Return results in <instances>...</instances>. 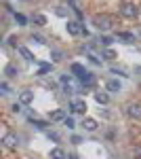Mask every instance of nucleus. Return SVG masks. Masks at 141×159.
I'll list each match as a JSON object with an SVG mask.
<instances>
[{
	"mask_svg": "<svg viewBox=\"0 0 141 159\" xmlns=\"http://www.w3.org/2000/svg\"><path fill=\"white\" fill-rule=\"evenodd\" d=\"M93 25L97 30H101V32H107V30H112L114 28V17L112 15H95L93 17Z\"/></svg>",
	"mask_w": 141,
	"mask_h": 159,
	"instance_id": "nucleus-1",
	"label": "nucleus"
},
{
	"mask_svg": "<svg viewBox=\"0 0 141 159\" xmlns=\"http://www.w3.org/2000/svg\"><path fill=\"white\" fill-rule=\"evenodd\" d=\"M120 15H124V17H129V19H135V17L139 15V7H137L135 2H122V4H120Z\"/></svg>",
	"mask_w": 141,
	"mask_h": 159,
	"instance_id": "nucleus-2",
	"label": "nucleus"
},
{
	"mask_svg": "<svg viewBox=\"0 0 141 159\" xmlns=\"http://www.w3.org/2000/svg\"><path fill=\"white\" fill-rule=\"evenodd\" d=\"M124 112H126V117L133 119V121H141V104H137V102H129L124 106Z\"/></svg>",
	"mask_w": 141,
	"mask_h": 159,
	"instance_id": "nucleus-3",
	"label": "nucleus"
},
{
	"mask_svg": "<svg viewBox=\"0 0 141 159\" xmlns=\"http://www.w3.org/2000/svg\"><path fill=\"white\" fill-rule=\"evenodd\" d=\"M65 30H68V34H72V36H80V34H86L84 25L80 24V21H74V19H68V24H65Z\"/></svg>",
	"mask_w": 141,
	"mask_h": 159,
	"instance_id": "nucleus-4",
	"label": "nucleus"
},
{
	"mask_svg": "<svg viewBox=\"0 0 141 159\" xmlns=\"http://www.w3.org/2000/svg\"><path fill=\"white\" fill-rule=\"evenodd\" d=\"M2 144H4L6 148H17V147H19V138H17L15 134H4Z\"/></svg>",
	"mask_w": 141,
	"mask_h": 159,
	"instance_id": "nucleus-5",
	"label": "nucleus"
},
{
	"mask_svg": "<svg viewBox=\"0 0 141 159\" xmlns=\"http://www.w3.org/2000/svg\"><path fill=\"white\" fill-rule=\"evenodd\" d=\"M19 102H21V104H32V102H34V91H32V89H23V91L19 93Z\"/></svg>",
	"mask_w": 141,
	"mask_h": 159,
	"instance_id": "nucleus-6",
	"label": "nucleus"
},
{
	"mask_svg": "<svg viewBox=\"0 0 141 159\" xmlns=\"http://www.w3.org/2000/svg\"><path fill=\"white\" fill-rule=\"evenodd\" d=\"M70 108L72 112H86V102L84 100H72Z\"/></svg>",
	"mask_w": 141,
	"mask_h": 159,
	"instance_id": "nucleus-7",
	"label": "nucleus"
},
{
	"mask_svg": "<svg viewBox=\"0 0 141 159\" xmlns=\"http://www.w3.org/2000/svg\"><path fill=\"white\" fill-rule=\"evenodd\" d=\"M72 72H74V74H76V76H78V79H80V81H82L84 76L89 74V70L84 68L82 64H72Z\"/></svg>",
	"mask_w": 141,
	"mask_h": 159,
	"instance_id": "nucleus-8",
	"label": "nucleus"
},
{
	"mask_svg": "<svg viewBox=\"0 0 141 159\" xmlns=\"http://www.w3.org/2000/svg\"><path fill=\"white\" fill-rule=\"evenodd\" d=\"M80 125H82L86 132H95V129H97V121H95V119H91V117H86Z\"/></svg>",
	"mask_w": 141,
	"mask_h": 159,
	"instance_id": "nucleus-9",
	"label": "nucleus"
},
{
	"mask_svg": "<svg viewBox=\"0 0 141 159\" xmlns=\"http://www.w3.org/2000/svg\"><path fill=\"white\" fill-rule=\"evenodd\" d=\"M48 157L51 159H65V151H63L61 147H55V148H51Z\"/></svg>",
	"mask_w": 141,
	"mask_h": 159,
	"instance_id": "nucleus-10",
	"label": "nucleus"
},
{
	"mask_svg": "<svg viewBox=\"0 0 141 159\" xmlns=\"http://www.w3.org/2000/svg\"><path fill=\"white\" fill-rule=\"evenodd\" d=\"M65 117H68V115H65V110H53V112H51V121H65Z\"/></svg>",
	"mask_w": 141,
	"mask_h": 159,
	"instance_id": "nucleus-11",
	"label": "nucleus"
},
{
	"mask_svg": "<svg viewBox=\"0 0 141 159\" xmlns=\"http://www.w3.org/2000/svg\"><path fill=\"white\" fill-rule=\"evenodd\" d=\"M4 74H6V76H9V79H15V76H17V74H19V68H17V66H15V64H9V66H6V68H4Z\"/></svg>",
	"mask_w": 141,
	"mask_h": 159,
	"instance_id": "nucleus-12",
	"label": "nucleus"
},
{
	"mask_svg": "<svg viewBox=\"0 0 141 159\" xmlns=\"http://www.w3.org/2000/svg\"><path fill=\"white\" fill-rule=\"evenodd\" d=\"M116 40H122V43H133L135 36L131 34V32H118L116 34Z\"/></svg>",
	"mask_w": 141,
	"mask_h": 159,
	"instance_id": "nucleus-13",
	"label": "nucleus"
},
{
	"mask_svg": "<svg viewBox=\"0 0 141 159\" xmlns=\"http://www.w3.org/2000/svg\"><path fill=\"white\" fill-rule=\"evenodd\" d=\"M95 100H97V104H107L110 96H107L106 91H95Z\"/></svg>",
	"mask_w": 141,
	"mask_h": 159,
	"instance_id": "nucleus-14",
	"label": "nucleus"
},
{
	"mask_svg": "<svg viewBox=\"0 0 141 159\" xmlns=\"http://www.w3.org/2000/svg\"><path fill=\"white\" fill-rule=\"evenodd\" d=\"M107 91H122L120 81H110V83H107Z\"/></svg>",
	"mask_w": 141,
	"mask_h": 159,
	"instance_id": "nucleus-15",
	"label": "nucleus"
},
{
	"mask_svg": "<svg viewBox=\"0 0 141 159\" xmlns=\"http://www.w3.org/2000/svg\"><path fill=\"white\" fill-rule=\"evenodd\" d=\"M19 53H21L27 61H34V55H32V51L27 49V47H19Z\"/></svg>",
	"mask_w": 141,
	"mask_h": 159,
	"instance_id": "nucleus-16",
	"label": "nucleus"
},
{
	"mask_svg": "<svg viewBox=\"0 0 141 159\" xmlns=\"http://www.w3.org/2000/svg\"><path fill=\"white\" fill-rule=\"evenodd\" d=\"M34 24L36 25H44V24H47V17H44L42 13H36V15H34Z\"/></svg>",
	"mask_w": 141,
	"mask_h": 159,
	"instance_id": "nucleus-17",
	"label": "nucleus"
},
{
	"mask_svg": "<svg viewBox=\"0 0 141 159\" xmlns=\"http://www.w3.org/2000/svg\"><path fill=\"white\" fill-rule=\"evenodd\" d=\"M15 21H17V25H27V17L21 13H15Z\"/></svg>",
	"mask_w": 141,
	"mask_h": 159,
	"instance_id": "nucleus-18",
	"label": "nucleus"
},
{
	"mask_svg": "<svg viewBox=\"0 0 141 159\" xmlns=\"http://www.w3.org/2000/svg\"><path fill=\"white\" fill-rule=\"evenodd\" d=\"M112 43H114V38H112V36H101V38H99V45H103V47H107V49H110Z\"/></svg>",
	"mask_w": 141,
	"mask_h": 159,
	"instance_id": "nucleus-19",
	"label": "nucleus"
},
{
	"mask_svg": "<svg viewBox=\"0 0 141 159\" xmlns=\"http://www.w3.org/2000/svg\"><path fill=\"white\" fill-rule=\"evenodd\" d=\"M51 68H53L51 64H42V66H40V72H38V76H44L47 72H51Z\"/></svg>",
	"mask_w": 141,
	"mask_h": 159,
	"instance_id": "nucleus-20",
	"label": "nucleus"
},
{
	"mask_svg": "<svg viewBox=\"0 0 141 159\" xmlns=\"http://www.w3.org/2000/svg\"><path fill=\"white\" fill-rule=\"evenodd\" d=\"M116 57H118V55L112 49H106V51H103V60H116Z\"/></svg>",
	"mask_w": 141,
	"mask_h": 159,
	"instance_id": "nucleus-21",
	"label": "nucleus"
},
{
	"mask_svg": "<svg viewBox=\"0 0 141 159\" xmlns=\"http://www.w3.org/2000/svg\"><path fill=\"white\" fill-rule=\"evenodd\" d=\"M51 57H53V61H61L63 60V53L61 51H51Z\"/></svg>",
	"mask_w": 141,
	"mask_h": 159,
	"instance_id": "nucleus-22",
	"label": "nucleus"
},
{
	"mask_svg": "<svg viewBox=\"0 0 141 159\" xmlns=\"http://www.w3.org/2000/svg\"><path fill=\"white\" fill-rule=\"evenodd\" d=\"M63 125H65V127H70V129H74V127H76V125H74V119H72V117H65Z\"/></svg>",
	"mask_w": 141,
	"mask_h": 159,
	"instance_id": "nucleus-23",
	"label": "nucleus"
},
{
	"mask_svg": "<svg viewBox=\"0 0 141 159\" xmlns=\"http://www.w3.org/2000/svg\"><path fill=\"white\" fill-rule=\"evenodd\" d=\"M133 159H141V144L133 148Z\"/></svg>",
	"mask_w": 141,
	"mask_h": 159,
	"instance_id": "nucleus-24",
	"label": "nucleus"
},
{
	"mask_svg": "<svg viewBox=\"0 0 141 159\" xmlns=\"http://www.w3.org/2000/svg\"><path fill=\"white\" fill-rule=\"evenodd\" d=\"M32 123H34V125L38 127V129H44V127H47V123H44V121H38V119L34 121V117H32Z\"/></svg>",
	"mask_w": 141,
	"mask_h": 159,
	"instance_id": "nucleus-25",
	"label": "nucleus"
},
{
	"mask_svg": "<svg viewBox=\"0 0 141 159\" xmlns=\"http://www.w3.org/2000/svg\"><path fill=\"white\" fill-rule=\"evenodd\" d=\"M89 60L93 61V64H101V60H99V57H97L95 53H89Z\"/></svg>",
	"mask_w": 141,
	"mask_h": 159,
	"instance_id": "nucleus-26",
	"label": "nucleus"
},
{
	"mask_svg": "<svg viewBox=\"0 0 141 159\" xmlns=\"http://www.w3.org/2000/svg\"><path fill=\"white\" fill-rule=\"evenodd\" d=\"M47 136L51 138V140H55V142H59V134H55V132H47Z\"/></svg>",
	"mask_w": 141,
	"mask_h": 159,
	"instance_id": "nucleus-27",
	"label": "nucleus"
},
{
	"mask_svg": "<svg viewBox=\"0 0 141 159\" xmlns=\"http://www.w3.org/2000/svg\"><path fill=\"white\" fill-rule=\"evenodd\" d=\"M32 40H34V43H38V45H44V38L38 36V34H36V36H32Z\"/></svg>",
	"mask_w": 141,
	"mask_h": 159,
	"instance_id": "nucleus-28",
	"label": "nucleus"
},
{
	"mask_svg": "<svg viewBox=\"0 0 141 159\" xmlns=\"http://www.w3.org/2000/svg\"><path fill=\"white\" fill-rule=\"evenodd\" d=\"M112 74H118V76H129V74H124V70H118V68H112Z\"/></svg>",
	"mask_w": 141,
	"mask_h": 159,
	"instance_id": "nucleus-29",
	"label": "nucleus"
},
{
	"mask_svg": "<svg viewBox=\"0 0 141 159\" xmlns=\"http://www.w3.org/2000/svg\"><path fill=\"white\" fill-rule=\"evenodd\" d=\"M0 89H2V93H4V96H6V93H11V89H9V85H6V83H2V85H0Z\"/></svg>",
	"mask_w": 141,
	"mask_h": 159,
	"instance_id": "nucleus-30",
	"label": "nucleus"
},
{
	"mask_svg": "<svg viewBox=\"0 0 141 159\" xmlns=\"http://www.w3.org/2000/svg\"><path fill=\"white\" fill-rule=\"evenodd\" d=\"M72 142H74V144H80L82 138H80V136H72Z\"/></svg>",
	"mask_w": 141,
	"mask_h": 159,
	"instance_id": "nucleus-31",
	"label": "nucleus"
},
{
	"mask_svg": "<svg viewBox=\"0 0 141 159\" xmlns=\"http://www.w3.org/2000/svg\"><path fill=\"white\" fill-rule=\"evenodd\" d=\"M21 110V102H17V104H13V112H19Z\"/></svg>",
	"mask_w": 141,
	"mask_h": 159,
	"instance_id": "nucleus-32",
	"label": "nucleus"
}]
</instances>
